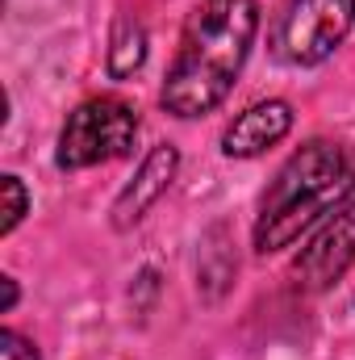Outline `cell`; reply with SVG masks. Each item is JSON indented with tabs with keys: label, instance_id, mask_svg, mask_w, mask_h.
Masks as SVG:
<instances>
[{
	"label": "cell",
	"instance_id": "1",
	"mask_svg": "<svg viewBox=\"0 0 355 360\" xmlns=\"http://www.w3.org/2000/svg\"><path fill=\"white\" fill-rule=\"evenodd\" d=\"M255 34H260L255 0H196L192 13L184 17L176 59L159 92L163 113L192 122L222 109L251 59Z\"/></svg>",
	"mask_w": 355,
	"mask_h": 360
},
{
	"label": "cell",
	"instance_id": "2",
	"mask_svg": "<svg viewBox=\"0 0 355 360\" xmlns=\"http://www.w3.org/2000/svg\"><path fill=\"white\" fill-rule=\"evenodd\" d=\"M355 197V164L347 151L330 139H314L305 147H297L276 180L267 184L260 214H255V231L251 243L260 256H276L284 248H293L309 226H318L322 218H330L339 205H347Z\"/></svg>",
	"mask_w": 355,
	"mask_h": 360
},
{
	"label": "cell",
	"instance_id": "3",
	"mask_svg": "<svg viewBox=\"0 0 355 360\" xmlns=\"http://www.w3.org/2000/svg\"><path fill=\"white\" fill-rule=\"evenodd\" d=\"M138 143V109L121 96H88L80 101L55 143L59 172H84L96 164L126 160Z\"/></svg>",
	"mask_w": 355,
	"mask_h": 360
},
{
	"label": "cell",
	"instance_id": "4",
	"mask_svg": "<svg viewBox=\"0 0 355 360\" xmlns=\"http://www.w3.org/2000/svg\"><path fill=\"white\" fill-rule=\"evenodd\" d=\"M355 0H288L272 25V55L288 68L326 63L351 34Z\"/></svg>",
	"mask_w": 355,
	"mask_h": 360
},
{
	"label": "cell",
	"instance_id": "5",
	"mask_svg": "<svg viewBox=\"0 0 355 360\" xmlns=\"http://www.w3.org/2000/svg\"><path fill=\"white\" fill-rule=\"evenodd\" d=\"M355 264V197L347 205H339L318 231L314 239L301 248V256L293 260V276L301 289L309 293H326L343 272Z\"/></svg>",
	"mask_w": 355,
	"mask_h": 360
},
{
	"label": "cell",
	"instance_id": "6",
	"mask_svg": "<svg viewBox=\"0 0 355 360\" xmlns=\"http://www.w3.org/2000/svg\"><path fill=\"white\" fill-rule=\"evenodd\" d=\"M176 172H180V151L172 143H155V147L142 155L134 180L117 193V201H113V210H109L113 231H134V226L151 214V205L172 188Z\"/></svg>",
	"mask_w": 355,
	"mask_h": 360
},
{
	"label": "cell",
	"instance_id": "7",
	"mask_svg": "<svg viewBox=\"0 0 355 360\" xmlns=\"http://www.w3.org/2000/svg\"><path fill=\"white\" fill-rule=\"evenodd\" d=\"M293 130V105L280 96H267L247 105L226 130H222V155L226 160H255L272 151L276 143H284Z\"/></svg>",
	"mask_w": 355,
	"mask_h": 360
},
{
	"label": "cell",
	"instance_id": "8",
	"mask_svg": "<svg viewBox=\"0 0 355 360\" xmlns=\"http://www.w3.org/2000/svg\"><path fill=\"white\" fill-rule=\"evenodd\" d=\"M142 63H147V30L138 17L117 13L113 34H109V76L130 80L134 72H142Z\"/></svg>",
	"mask_w": 355,
	"mask_h": 360
},
{
	"label": "cell",
	"instance_id": "9",
	"mask_svg": "<svg viewBox=\"0 0 355 360\" xmlns=\"http://www.w3.org/2000/svg\"><path fill=\"white\" fill-rule=\"evenodd\" d=\"M0 239H8L17 226H21V218L29 214V188L21 184V176H13V172H4L0 176Z\"/></svg>",
	"mask_w": 355,
	"mask_h": 360
},
{
	"label": "cell",
	"instance_id": "10",
	"mask_svg": "<svg viewBox=\"0 0 355 360\" xmlns=\"http://www.w3.org/2000/svg\"><path fill=\"white\" fill-rule=\"evenodd\" d=\"M0 360H42V352H38V344L25 340L21 331L4 327V331H0Z\"/></svg>",
	"mask_w": 355,
	"mask_h": 360
},
{
	"label": "cell",
	"instance_id": "11",
	"mask_svg": "<svg viewBox=\"0 0 355 360\" xmlns=\"http://www.w3.org/2000/svg\"><path fill=\"white\" fill-rule=\"evenodd\" d=\"M0 289H4V302H0V314H8L13 306H17V297H21V289H17V276H0Z\"/></svg>",
	"mask_w": 355,
	"mask_h": 360
}]
</instances>
